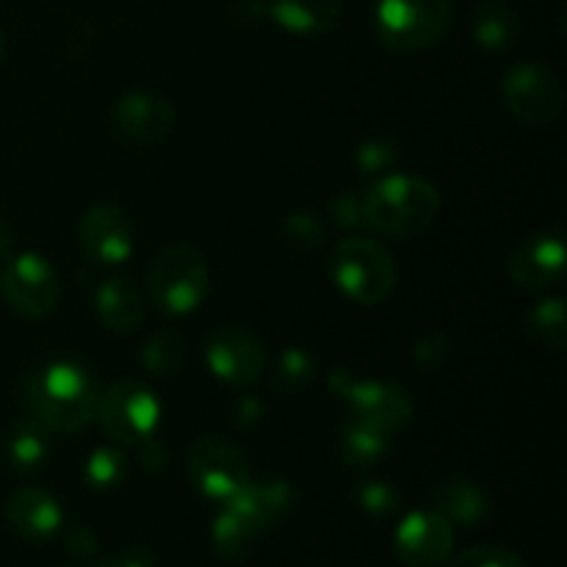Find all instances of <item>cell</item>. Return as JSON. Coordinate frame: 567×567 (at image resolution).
Masks as SVG:
<instances>
[{
    "mask_svg": "<svg viewBox=\"0 0 567 567\" xmlns=\"http://www.w3.org/2000/svg\"><path fill=\"white\" fill-rule=\"evenodd\" d=\"M22 399L33 419L48 432L72 435L97 413V385L75 363L39 365L25 377Z\"/></svg>",
    "mask_w": 567,
    "mask_h": 567,
    "instance_id": "cell-1",
    "label": "cell"
},
{
    "mask_svg": "<svg viewBox=\"0 0 567 567\" xmlns=\"http://www.w3.org/2000/svg\"><path fill=\"white\" fill-rule=\"evenodd\" d=\"M441 197L419 175H388L360 197V219L391 238H415L435 221Z\"/></svg>",
    "mask_w": 567,
    "mask_h": 567,
    "instance_id": "cell-2",
    "label": "cell"
},
{
    "mask_svg": "<svg viewBox=\"0 0 567 567\" xmlns=\"http://www.w3.org/2000/svg\"><path fill=\"white\" fill-rule=\"evenodd\" d=\"M330 275L358 305H380L396 286V264L391 252L365 236H349L332 247Z\"/></svg>",
    "mask_w": 567,
    "mask_h": 567,
    "instance_id": "cell-3",
    "label": "cell"
},
{
    "mask_svg": "<svg viewBox=\"0 0 567 567\" xmlns=\"http://www.w3.org/2000/svg\"><path fill=\"white\" fill-rule=\"evenodd\" d=\"M208 264L192 244H169L147 269V293L164 313H192L208 297Z\"/></svg>",
    "mask_w": 567,
    "mask_h": 567,
    "instance_id": "cell-4",
    "label": "cell"
},
{
    "mask_svg": "<svg viewBox=\"0 0 567 567\" xmlns=\"http://www.w3.org/2000/svg\"><path fill=\"white\" fill-rule=\"evenodd\" d=\"M454 22L452 0H380L374 25L382 44L415 53L441 42Z\"/></svg>",
    "mask_w": 567,
    "mask_h": 567,
    "instance_id": "cell-5",
    "label": "cell"
},
{
    "mask_svg": "<svg viewBox=\"0 0 567 567\" xmlns=\"http://www.w3.org/2000/svg\"><path fill=\"white\" fill-rule=\"evenodd\" d=\"M192 485L214 502H230L252 482L249 457L225 437H199L188 452Z\"/></svg>",
    "mask_w": 567,
    "mask_h": 567,
    "instance_id": "cell-6",
    "label": "cell"
},
{
    "mask_svg": "<svg viewBox=\"0 0 567 567\" xmlns=\"http://www.w3.org/2000/svg\"><path fill=\"white\" fill-rule=\"evenodd\" d=\"M97 413L111 441L138 446L153 437L161 408L153 388L138 380H116L103 399H97Z\"/></svg>",
    "mask_w": 567,
    "mask_h": 567,
    "instance_id": "cell-7",
    "label": "cell"
},
{
    "mask_svg": "<svg viewBox=\"0 0 567 567\" xmlns=\"http://www.w3.org/2000/svg\"><path fill=\"white\" fill-rule=\"evenodd\" d=\"M502 97L509 114L532 127H546L559 120L565 109V86L548 66L520 64L507 72Z\"/></svg>",
    "mask_w": 567,
    "mask_h": 567,
    "instance_id": "cell-8",
    "label": "cell"
},
{
    "mask_svg": "<svg viewBox=\"0 0 567 567\" xmlns=\"http://www.w3.org/2000/svg\"><path fill=\"white\" fill-rule=\"evenodd\" d=\"M0 293L22 319H44L55 310L61 297L53 266L37 252H20L6 260L0 271Z\"/></svg>",
    "mask_w": 567,
    "mask_h": 567,
    "instance_id": "cell-9",
    "label": "cell"
},
{
    "mask_svg": "<svg viewBox=\"0 0 567 567\" xmlns=\"http://www.w3.org/2000/svg\"><path fill=\"white\" fill-rule=\"evenodd\" d=\"M349 408V421L369 430L380 432V435L391 437L393 432L402 430L413 415V402L408 393L391 382L377 380H352L347 377V385L338 388Z\"/></svg>",
    "mask_w": 567,
    "mask_h": 567,
    "instance_id": "cell-10",
    "label": "cell"
},
{
    "mask_svg": "<svg viewBox=\"0 0 567 567\" xmlns=\"http://www.w3.org/2000/svg\"><path fill=\"white\" fill-rule=\"evenodd\" d=\"M454 554V524L437 509H419L396 529V557L404 567H443Z\"/></svg>",
    "mask_w": 567,
    "mask_h": 567,
    "instance_id": "cell-11",
    "label": "cell"
},
{
    "mask_svg": "<svg viewBox=\"0 0 567 567\" xmlns=\"http://www.w3.org/2000/svg\"><path fill=\"white\" fill-rule=\"evenodd\" d=\"M210 371L230 385H252L266 365L264 343L244 327H219L205 343Z\"/></svg>",
    "mask_w": 567,
    "mask_h": 567,
    "instance_id": "cell-12",
    "label": "cell"
},
{
    "mask_svg": "<svg viewBox=\"0 0 567 567\" xmlns=\"http://www.w3.org/2000/svg\"><path fill=\"white\" fill-rule=\"evenodd\" d=\"M83 252L97 264L116 266L131 258L133 252V225L131 216L116 205H94L83 214L78 225Z\"/></svg>",
    "mask_w": 567,
    "mask_h": 567,
    "instance_id": "cell-13",
    "label": "cell"
},
{
    "mask_svg": "<svg viewBox=\"0 0 567 567\" xmlns=\"http://www.w3.org/2000/svg\"><path fill=\"white\" fill-rule=\"evenodd\" d=\"M509 280L524 291L559 286L565 277V244L559 236L540 233L520 244L507 264Z\"/></svg>",
    "mask_w": 567,
    "mask_h": 567,
    "instance_id": "cell-14",
    "label": "cell"
},
{
    "mask_svg": "<svg viewBox=\"0 0 567 567\" xmlns=\"http://www.w3.org/2000/svg\"><path fill=\"white\" fill-rule=\"evenodd\" d=\"M114 125L131 142H161L175 127V105L153 92L125 94L114 109Z\"/></svg>",
    "mask_w": 567,
    "mask_h": 567,
    "instance_id": "cell-15",
    "label": "cell"
},
{
    "mask_svg": "<svg viewBox=\"0 0 567 567\" xmlns=\"http://www.w3.org/2000/svg\"><path fill=\"white\" fill-rule=\"evenodd\" d=\"M11 529L25 540H50L61 529V507L42 487H20L6 502Z\"/></svg>",
    "mask_w": 567,
    "mask_h": 567,
    "instance_id": "cell-16",
    "label": "cell"
},
{
    "mask_svg": "<svg viewBox=\"0 0 567 567\" xmlns=\"http://www.w3.org/2000/svg\"><path fill=\"white\" fill-rule=\"evenodd\" d=\"M94 305H97L100 321L116 336H127L144 319V297L136 282H131L127 277L105 280L94 293Z\"/></svg>",
    "mask_w": 567,
    "mask_h": 567,
    "instance_id": "cell-17",
    "label": "cell"
},
{
    "mask_svg": "<svg viewBox=\"0 0 567 567\" xmlns=\"http://www.w3.org/2000/svg\"><path fill=\"white\" fill-rule=\"evenodd\" d=\"M269 17L291 33L319 37L341 22V0H269Z\"/></svg>",
    "mask_w": 567,
    "mask_h": 567,
    "instance_id": "cell-18",
    "label": "cell"
},
{
    "mask_svg": "<svg viewBox=\"0 0 567 567\" xmlns=\"http://www.w3.org/2000/svg\"><path fill=\"white\" fill-rule=\"evenodd\" d=\"M432 507L441 515H446L452 524L476 526L491 513V498L485 496V491L480 485L457 476V480L441 482L432 491Z\"/></svg>",
    "mask_w": 567,
    "mask_h": 567,
    "instance_id": "cell-19",
    "label": "cell"
},
{
    "mask_svg": "<svg viewBox=\"0 0 567 567\" xmlns=\"http://www.w3.org/2000/svg\"><path fill=\"white\" fill-rule=\"evenodd\" d=\"M210 537H214V546L221 557L230 559V563H241V559L252 554L260 529L236 504L225 502L221 504V513L216 515L214 526H210Z\"/></svg>",
    "mask_w": 567,
    "mask_h": 567,
    "instance_id": "cell-20",
    "label": "cell"
},
{
    "mask_svg": "<svg viewBox=\"0 0 567 567\" xmlns=\"http://www.w3.org/2000/svg\"><path fill=\"white\" fill-rule=\"evenodd\" d=\"M230 502L236 504L244 515H249V518L258 524L260 532H266L269 526H275L288 509H291L293 493L286 482L271 480V482H260V485L258 482H249V485L244 487L238 496H233Z\"/></svg>",
    "mask_w": 567,
    "mask_h": 567,
    "instance_id": "cell-21",
    "label": "cell"
},
{
    "mask_svg": "<svg viewBox=\"0 0 567 567\" xmlns=\"http://www.w3.org/2000/svg\"><path fill=\"white\" fill-rule=\"evenodd\" d=\"M474 39L487 50H507L518 39V17L504 0H480L471 14Z\"/></svg>",
    "mask_w": 567,
    "mask_h": 567,
    "instance_id": "cell-22",
    "label": "cell"
},
{
    "mask_svg": "<svg viewBox=\"0 0 567 567\" xmlns=\"http://www.w3.org/2000/svg\"><path fill=\"white\" fill-rule=\"evenodd\" d=\"M48 430L37 419L17 421L6 437V457L17 471H33L48 457Z\"/></svg>",
    "mask_w": 567,
    "mask_h": 567,
    "instance_id": "cell-23",
    "label": "cell"
},
{
    "mask_svg": "<svg viewBox=\"0 0 567 567\" xmlns=\"http://www.w3.org/2000/svg\"><path fill=\"white\" fill-rule=\"evenodd\" d=\"M526 332L532 341L551 352H563L567 343V313L563 299L537 302L526 316Z\"/></svg>",
    "mask_w": 567,
    "mask_h": 567,
    "instance_id": "cell-24",
    "label": "cell"
},
{
    "mask_svg": "<svg viewBox=\"0 0 567 567\" xmlns=\"http://www.w3.org/2000/svg\"><path fill=\"white\" fill-rule=\"evenodd\" d=\"M144 369L155 377H169L183 363V338L175 330H158L144 341L138 354Z\"/></svg>",
    "mask_w": 567,
    "mask_h": 567,
    "instance_id": "cell-25",
    "label": "cell"
},
{
    "mask_svg": "<svg viewBox=\"0 0 567 567\" xmlns=\"http://www.w3.org/2000/svg\"><path fill=\"white\" fill-rule=\"evenodd\" d=\"M343 457H347L349 465H365L377 463V460L385 454L388 437L380 435V432L369 430V426H360L354 421H349L347 430L341 435Z\"/></svg>",
    "mask_w": 567,
    "mask_h": 567,
    "instance_id": "cell-26",
    "label": "cell"
},
{
    "mask_svg": "<svg viewBox=\"0 0 567 567\" xmlns=\"http://www.w3.org/2000/svg\"><path fill=\"white\" fill-rule=\"evenodd\" d=\"M443 567H524L518 554L502 543H480L465 551L452 554Z\"/></svg>",
    "mask_w": 567,
    "mask_h": 567,
    "instance_id": "cell-27",
    "label": "cell"
},
{
    "mask_svg": "<svg viewBox=\"0 0 567 567\" xmlns=\"http://www.w3.org/2000/svg\"><path fill=\"white\" fill-rule=\"evenodd\" d=\"M127 474L125 454L116 449H97L86 463V480L94 487H114L120 485L122 476Z\"/></svg>",
    "mask_w": 567,
    "mask_h": 567,
    "instance_id": "cell-28",
    "label": "cell"
},
{
    "mask_svg": "<svg viewBox=\"0 0 567 567\" xmlns=\"http://www.w3.org/2000/svg\"><path fill=\"white\" fill-rule=\"evenodd\" d=\"M310 377H313V363H310L308 352H302V349H288L277 358L275 385L280 391H297V388L308 385Z\"/></svg>",
    "mask_w": 567,
    "mask_h": 567,
    "instance_id": "cell-29",
    "label": "cell"
},
{
    "mask_svg": "<svg viewBox=\"0 0 567 567\" xmlns=\"http://www.w3.org/2000/svg\"><path fill=\"white\" fill-rule=\"evenodd\" d=\"M354 502L371 518H385V515H393L399 509V493L391 485H385V482L371 480L354 491Z\"/></svg>",
    "mask_w": 567,
    "mask_h": 567,
    "instance_id": "cell-30",
    "label": "cell"
},
{
    "mask_svg": "<svg viewBox=\"0 0 567 567\" xmlns=\"http://www.w3.org/2000/svg\"><path fill=\"white\" fill-rule=\"evenodd\" d=\"M286 236L305 249L319 247L321 238H324V225L313 214H293L286 221Z\"/></svg>",
    "mask_w": 567,
    "mask_h": 567,
    "instance_id": "cell-31",
    "label": "cell"
},
{
    "mask_svg": "<svg viewBox=\"0 0 567 567\" xmlns=\"http://www.w3.org/2000/svg\"><path fill=\"white\" fill-rule=\"evenodd\" d=\"M64 546L72 557L86 559V557H94V554H97L100 543H97V535H94L92 529H86V526H75V529L66 532Z\"/></svg>",
    "mask_w": 567,
    "mask_h": 567,
    "instance_id": "cell-32",
    "label": "cell"
},
{
    "mask_svg": "<svg viewBox=\"0 0 567 567\" xmlns=\"http://www.w3.org/2000/svg\"><path fill=\"white\" fill-rule=\"evenodd\" d=\"M97 567H153V557L144 548H125L100 559Z\"/></svg>",
    "mask_w": 567,
    "mask_h": 567,
    "instance_id": "cell-33",
    "label": "cell"
},
{
    "mask_svg": "<svg viewBox=\"0 0 567 567\" xmlns=\"http://www.w3.org/2000/svg\"><path fill=\"white\" fill-rule=\"evenodd\" d=\"M393 161V150L391 147H374V144H369V147L360 150V164L369 166L371 172L374 169H382V166H388Z\"/></svg>",
    "mask_w": 567,
    "mask_h": 567,
    "instance_id": "cell-34",
    "label": "cell"
},
{
    "mask_svg": "<svg viewBox=\"0 0 567 567\" xmlns=\"http://www.w3.org/2000/svg\"><path fill=\"white\" fill-rule=\"evenodd\" d=\"M11 241H14V230H11L9 221H6L3 216H0V255L9 252Z\"/></svg>",
    "mask_w": 567,
    "mask_h": 567,
    "instance_id": "cell-35",
    "label": "cell"
},
{
    "mask_svg": "<svg viewBox=\"0 0 567 567\" xmlns=\"http://www.w3.org/2000/svg\"><path fill=\"white\" fill-rule=\"evenodd\" d=\"M0 55H3V33H0Z\"/></svg>",
    "mask_w": 567,
    "mask_h": 567,
    "instance_id": "cell-36",
    "label": "cell"
}]
</instances>
